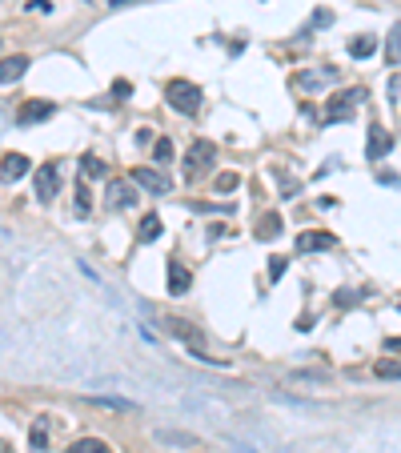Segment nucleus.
<instances>
[{"mask_svg": "<svg viewBox=\"0 0 401 453\" xmlns=\"http://www.w3.org/2000/svg\"><path fill=\"white\" fill-rule=\"evenodd\" d=\"M165 100H169V109H177L181 117H193L197 109H201V89L193 85V80H169L165 85Z\"/></svg>", "mask_w": 401, "mask_h": 453, "instance_id": "f257e3e1", "label": "nucleus"}, {"mask_svg": "<svg viewBox=\"0 0 401 453\" xmlns=\"http://www.w3.org/2000/svg\"><path fill=\"white\" fill-rule=\"evenodd\" d=\"M213 161H217V144L213 141H193L189 144V153H185V177H189V185L197 181V177L209 173Z\"/></svg>", "mask_w": 401, "mask_h": 453, "instance_id": "f03ea898", "label": "nucleus"}, {"mask_svg": "<svg viewBox=\"0 0 401 453\" xmlns=\"http://www.w3.org/2000/svg\"><path fill=\"white\" fill-rule=\"evenodd\" d=\"M365 100V89H345V93H337L325 100V113H321V120L325 124H337V120H345V117H354V109Z\"/></svg>", "mask_w": 401, "mask_h": 453, "instance_id": "7ed1b4c3", "label": "nucleus"}, {"mask_svg": "<svg viewBox=\"0 0 401 453\" xmlns=\"http://www.w3.org/2000/svg\"><path fill=\"white\" fill-rule=\"evenodd\" d=\"M161 325H165V333H173L177 341H185V345H189L193 357H197V353H205V333H201L197 325H189L185 317H161Z\"/></svg>", "mask_w": 401, "mask_h": 453, "instance_id": "20e7f679", "label": "nucleus"}, {"mask_svg": "<svg viewBox=\"0 0 401 453\" xmlns=\"http://www.w3.org/2000/svg\"><path fill=\"white\" fill-rule=\"evenodd\" d=\"M32 189H36V197L41 201H56V192H61V168L52 165V161H45V165H36V173H32Z\"/></svg>", "mask_w": 401, "mask_h": 453, "instance_id": "39448f33", "label": "nucleus"}, {"mask_svg": "<svg viewBox=\"0 0 401 453\" xmlns=\"http://www.w3.org/2000/svg\"><path fill=\"white\" fill-rule=\"evenodd\" d=\"M56 117V104L52 100H24L17 109V124L21 129H32V124H45V120Z\"/></svg>", "mask_w": 401, "mask_h": 453, "instance_id": "423d86ee", "label": "nucleus"}, {"mask_svg": "<svg viewBox=\"0 0 401 453\" xmlns=\"http://www.w3.org/2000/svg\"><path fill=\"white\" fill-rule=\"evenodd\" d=\"M129 181H133V185H141L144 192H157V197L173 192V181H169L161 168H133V173H129Z\"/></svg>", "mask_w": 401, "mask_h": 453, "instance_id": "0eeeda50", "label": "nucleus"}, {"mask_svg": "<svg viewBox=\"0 0 401 453\" xmlns=\"http://www.w3.org/2000/svg\"><path fill=\"white\" fill-rule=\"evenodd\" d=\"M137 205V192H133V181H113L109 192H105V209H113V213H124V209H133Z\"/></svg>", "mask_w": 401, "mask_h": 453, "instance_id": "6e6552de", "label": "nucleus"}, {"mask_svg": "<svg viewBox=\"0 0 401 453\" xmlns=\"http://www.w3.org/2000/svg\"><path fill=\"white\" fill-rule=\"evenodd\" d=\"M24 173H32V161H28L24 153H4V157H0V181H4V185L21 181Z\"/></svg>", "mask_w": 401, "mask_h": 453, "instance_id": "1a4fd4ad", "label": "nucleus"}, {"mask_svg": "<svg viewBox=\"0 0 401 453\" xmlns=\"http://www.w3.org/2000/svg\"><path fill=\"white\" fill-rule=\"evenodd\" d=\"M389 148H393V137H389L381 124H369V144H365V157H369V161H385V157H389Z\"/></svg>", "mask_w": 401, "mask_h": 453, "instance_id": "9d476101", "label": "nucleus"}, {"mask_svg": "<svg viewBox=\"0 0 401 453\" xmlns=\"http://www.w3.org/2000/svg\"><path fill=\"white\" fill-rule=\"evenodd\" d=\"M165 269H169V293H173V297H185V293L193 289V269H185L177 257H173Z\"/></svg>", "mask_w": 401, "mask_h": 453, "instance_id": "9b49d317", "label": "nucleus"}, {"mask_svg": "<svg viewBox=\"0 0 401 453\" xmlns=\"http://www.w3.org/2000/svg\"><path fill=\"white\" fill-rule=\"evenodd\" d=\"M333 245H337L333 233H317V229H309V233L297 237V253H325V249H333Z\"/></svg>", "mask_w": 401, "mask_h": 453, "instance_id": "f8f14e48", "label": "nucleus"}, {"mask_svg": "<svg viewBox=\"0 0 401 453\" xmlns=\"http://www.w3.org/2000/svg\"><path fill=\"white\" fill-rule=\"evenodd\" d=\"M24 72H28V56H21V52L17 56H4L0 60V85H17Z\"/></svg>", "mask_w": 401, "mask_h": 453, "instance_id": "ddd939ff", "label": "nucleus"}, {"mask_svg": "<svg viewBox=\"0 0 401 453\" xmlns=\"http://www.w3.org/2000/svg\"><path fill=\"white\" fill-rule=\"evenodd\" d=\"M253 237L257 241H277L281 237V213H265L261 225H253Z\"/></svg>", "mask_w": 401, "mask_h": 453, "instance_id": "4468645a", "label": "nucleus"}, {"mask_svg": "<svg viewBox=\"0 0 401 453\" xmlns=\"http://www.w3.org/2000/svg\"><path fill=\"white\" fill-rule=\"evenodd\" d=\"M85 401L96 406V409H113V413H133V409H137L133 401H124V397H105V393H89Z\"/></svg>", "mask_w": 401, "mask_h": 453, "instance_id": "2eb2a0df", "label": "nucleus"}, {"mask_svg": "<svg viewBox=\"0 0 401 453\" xmlns=\"http://www.w3.org/2000/svg\"><path fill=\"white\" fill-rule=\"evenodd\" d=\"M333 76H337L333 69H321V72H297V76H293V85H297V89H321V85H329Z\"/></svg>", "mask_w": 401, "mask_h": 453, "instance_id": "dca6fc26", "label": "nucleus"}, {"mask_svg": "<svg viewBox=\"0 0 401 453\" xmlns=\"http://www.w3.org/2000/svg\"><path fill=\"white\" fill-rule=\"evenodd\" d=\"M385 65H401V21L385 32Z\"/></svg>", "mask_w": 401, "mask_h": 453, "instance_id": "f3484780", "label": "nucleus"}, {"mask_svg": "<svg viewBox=\"0 0 401 453\" xmlns=\"http://www.w3.org/2000/svg\"><path fill=\"white\" fill-rule=\"evenodd\" d=\"M373 52H378V36H373V32L349 41V56H354V60H365V56H373Z\"/></svg>", "mask_w": 401, "mask_h": 453, "instance_id": "a211bd4d", "label": "nucleus"}, {"mask_svg": "<svg viewBox=\"0 0 401 453\" xmlns=\"http://www.w3.org/2000/svg\"><path fill=\"white\" fill-rule=\"evenodd\" d=\"M161 229H165V225H161V217L149 213V217L141 221V229H137V241H141V245H153V241L161 237Z\"/></svg>", "mask_w": 401, "mask_h": 453, "instance_id": "6ab92c4d", "label": "nucleus"}, {"mask_svg": "<svg viewBox=\"0 0 401 453\" xmlns=\"http://www.w3.org/2000/svg\"><path fill=\"white\" fill-rule=\"evenodd\" d=\"M28 445H32L36 453L48 450V417H36V421H32V430H28Z\"/></svg>", "mask_w": 401, "mask_h": 453, "instance_id": "aec40b11", "label": "nucleus"}, {"mask_svg": "<svg viewBox=\"0 0 401 453\" xmlns=\"http://www.w3.org/2000/svg\"><path fill=\"white\" fill-rule=\"evenodd\" d=\"M65 453H113V450H109L100 437H76V441H72Z\"/></svg>", "mask_w": 401, "mask_h": 453, "instance_id": "412c9836", "label": "nucleus"}, {"mask_svg": "<svg viewBox=\"0 0 401 453\" xmlns=\"http://www.w3.org/2000/svg\"><path fill=\"white\" fill-rule=\"evenodd\" d=\"M373 373H378L381 382H401V361H393V357H381L378 365H373Z\"/></svg>", "mask_w": 401, "mask_h": 453, "instance_id": "4be33fe9", "label": "nucleus"}, {"mask_svg": "<svg viewBox=\"0 0 401 453\" xmlns=\"http://www.w3.org/2000/svg\"><path fill=\"white\" fill-rule=\"evenodd\" d=\"M80 177L89 181V177H105V161L96 157V153H85L80 157Z\"/></svg>", "mask_w": 401, "mask_h": 453, "instance_id": "5701e85b", "label": "nucleus"}, {"mask_svg": "<svg viewBox=\"0 0 401 453\" xmlns=\"http://www.w3.org/2000/svg\"><path fill=\"white\" fill-rule=\"evenodd\" d=\"M89 209H93V197H89V181L80 177V181H76V213L89 217Z\"/></svg>", "mask_w": 401, "mask_h": 453, "instance_id": "b1692460", "label": "nucleus"}, {"mask_svg": "<svg viewBox=\"0 0 401 453\" xmlns=\"http://www.w3.org/2000/svg\"><path fill=\"white\" fill-rule=\"evenodd\" d=\"M153 161H157L161 168H165L169 161H173V141H169V137H161V141L153 144Z\"/></svg>", "mask_w": 401, "mask_h": 453, "instance_id": "393cba45", "label": "nucleus"}, {"mask_svg": "<svg viewBox=\"0 0 401 453\" xmlns=\"http://www.w3.org/2000/svg\"><path fill=\"white\" fill-rule=\"evenodd\" d=\"M237 185H241V177H237V173H221V177L213 181V192H221V197H225V192H233Z\"/></svg>", "mask_w": 401, "mask_h": 453, "instance_id": "a878e982", "label": "nucleus"}, {"mask_svg": "<svg viewBox=\"0 0 401 453\" xmlns=\"http://www.w3.org/2000/svg\"><path fill=\"white\" fill-rule=\"evenodd\" d=\"M157 437H161L165 445H185V450H193V445H197V437H185V433H173V430H161Z\"/></svg>", "mask_w": 401, "mask_h": 453, "instance_id": "bb28decb", "label": "nucleus"}, {"mask_svg": "<svg viewBox=\"0 0 401 453\" xmlns=\"http://www.w3.org/2000/svg\"><path fill=\"white\" fill-rule=\"evenodd\" d=\"M329 24H333V12H329V8H317V12L309 16V28H329Z\"/></svg>", "mask_w": 401, "mask_h": 453, "instance_id": "cd10ccee", "label": "nucleus"}, {"mask_svg": "<svg viewBox=\"0 0 401 453\" xmlns=\"http://www.w3.org/2000/svg\"><path fill=\"white\" fill-rule=\"evenodd\" d=\"M285 265H289V257H273V261H269V281H281Z\"/></svg>", "mask_w": 401, "mask_h": 453, "instance_id": "c85d7f7f", "label": "nucleus"}, {"mask_svg": "<svg viewBox=\"0 0 401 453\" xmlns=\"http://www.w3.org/2000/svg\"><path fill=\"white\" fill-rule=\"evenodd\" d=\"M357 301H361V293H349V289L337 293V305H341V309H345V305H357Z\"/></svg>", "mask_w": 401, "mask_h": 453, "instance_id": "c756f323", "label": "nucleus"}, {"mask_svg": "<svg viewBox=\"0 0 401 453\" xmlns=\"http://www.w3.org/2000/svg\"><path fill=\"white\" fill-rule=\"evenodd\" d=\"M113 93H117V100H124V96H133V85H124V80H117V85H113Z\"/></svg>", "mask_w": 401, "mask_h": 453, "instance_id": "7c9ffc66", "label": "nucleus"}, {"mask_svg": "<svg viewBox=\"0 0 401 453\" xmlns=\"http://www.w3.org/2000/svg\"><path fill=\"white\" fill-rule=\"evenodd\" d=\"M28 8H36V12H48L52 4H48V0H28Z\"/></svg>", "mask_w": 401, "mask_h": 453, "instance_id": "2f4dec72", "label": "nucleus"}, {"mask_svg": "<svg viewBox=\"0 0 401 453\" xmlns=\"http://www.w3.org/2000/svg\"><path fill=\"white\" fill-rule=\"evenodd\" d=\"M129 4H141V0H109V8H129Z\"/></svg>", "mask_w": 401, "mask_h": 453, "instance_id": "473e14b6", "label": "nucleus"}, {"mask_svg": "<svg viewBox=\"0 0 401 453\" xmlns=\"http://www.w3.org/2000/svg\"><path fill=\"white\" fill-rule=\"evenodd\" d=\"M0 453H12V450H8V441H4V437H0Z\"/></svg>", "mask_w": 401, "mask_h": 453, "instance_id": "72a5a7b5", "label": "nucleus"}]
</instances>
